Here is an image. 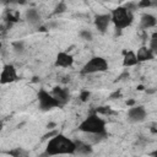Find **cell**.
Here are the masks:
<instances>
[{
	"instance_id": "6da1fadb",
	"label": "cell",
	"mask_w": 157,
	"mask_h": 157,
	"mask_svg": "<svg viewBox=\"0 0 157 157\" xmlns=\"http://www.w3.org/2000/svg\"><path fill=\"white\" fill-rule=\"evenodd\" d=\"M44 155H75V141L63 134H56L49 140Z\"/></svg>"
},
{
	"instance_id": "7a4b0ae2",
	"label": "cell",
	"mask_w": 157,
	"mask_h": 157,
	"mask_svg": "<svg viewBox=\"0 0 157 157\" xmlns=\"http://www.w3.org/2000/svg\"><path fill=\"white\" fill-rule=\"evenodd\" d=\"M78 130L86 134H102L105 131V121L98 117V114H90L78 125Z\"/></svg>"
},
{
	"instance_id": "3957f363",
	"label": "cell",
	"mask_w": 157,
	"mask_h": 157,
	"mask_svg": "<svg viewBox=\"0 0 157 157\" xmlns=\"http://www.w3.org/2000/svg\"><path fill=\"white\" fill-rule=\"evenodd\" d=\"M132 20H134L132 12L129 11L125 6H119L114 9L110 15V21L114 23L115 28L119 31L129 27L132 23Z\"/></svg>"
},
{
	"instance_id": "277c9868",
	"label": "cell",
	"mask_w": 157,
	"mask_h": 157,
	"mask_svg": "<svg viewBox=\"0 0 157 157\" xmlns=\"http://www.w3.org/2000/svg\"><path fill=\"white\" fill-rule=\"evenodd\" d=\"M108 70V63L102 56H93L82 67V74H96V72H104Z\"/></svg>"
},
{
	"instance_id": "5b68a950",
	"label": "cell",
	"mask_w": 157,
	"mask_h": 157,
	"mask_svg": "<svg viewBox=\"0 0 157 157\" xmlns=\"http://www.w3.org/2000/svg\"><path fill=\"white\" fill-rule=\"evenodd\" d=\"M38 97V103H39V108L42 110H50L53 108H58V107H63L60 104V102L49 92H47L45 90H40L37 94Z\"/></svg>"
},
{
	"instance_id": "8992f818",
	"label": "cell",
	"mask_w": 157,
	"mask_h": 157,
	"mask_svg": "<svg viewBox=\"0 0 157 157\" xmlns=\"http://www.w3.org/2000/svg\"><path fill=\"white\" fill-rule=\"evenodd\" d=\"M17 80V72L16 69L12 64H6L4 65L1 74H0V83L1 85H7V83H12Z\"/></svg>"
},
{
	"instance_id": "52a82bcc",
	"label": "cell",
	"mask_w": 157,
	"mask_h": 157,
	"mask_svg": "<svg viewBox=\"0 0 157 157\" xmlns=\"http://www.w3.org/2000/svg\"><path fill=\"white\" fill-rule=\"evenodd\" d=\"M147 112L144 105H132L128 110V119L131 123H141L145 120Z\"/></svg>"
},
{
	"instance_id": "ba28073f",
	"label": "cell",
	"mask_w": 157,
	"mask_h": 157,
	"mask_svg": "<svg viewBox=\"0 0 157 157\" xmlns=\"http://www.w3.org/2000/svg\"><path fill=\"white\" fill-rule=\"evenodd\" d=\"M72 64H74V56L66 52H59L54 63L56 67H70Z\"/></svg>"
},
{
	"instance_id": "9c48e42d",
	"label": "cell",
	"mask_w": 157,
	"mask_h": 157,
	"mask_svg": "<svg viewBox=\"0 0 157 157\" xmlns=\"http://www.w3.org/2000/svg\"><path fill=\"white\" fill-rule=\"evenodd\" d=\"M110 22L112 21H110V15L109 13H102V15H97L94 17V26L102 33H104L107 31Z\"/></svg>"
},
{
	"instance_id": "30bf717a",
	"label": "cell",
	"mask_w": 157,
	"mask_h": 157,
	"mask_svg": "<svg viewBox=\"0 0 157 157\" xmlns=\"http://www.w3.org/2000/svg\"><path fill=\"white\" fill-rule=\"evenodd\" d=\"M52 94L60 102V104L61 105H64L67 101H69V97H70V94H69V91L66 90V88H63V87H54L53 88V91H52Z\"/></svg>"
},
{
	"instance_id": "8fae6325",
	"label": "cell",
	"mask_w": 157,
	"mask_h": 157,
	"mask_svg": "<svg viewBox=\"0 0 157 157\" xmlns=\"http://www.w3.org/2000/svg\"><path fill=\"white\" fill-rule=\"evenodd\" d=\"M136 58L139 60V63L141 61H148V60H152L155 58V53L146 45H142L139 50H137V54H136Z\"/></svg>"
},
{
	"instance_id": "7c38bea8",
	"label": "cell",
	"mask_w": 157,
	"mask_h": 157,
	"mask_svg": "<svg viewBox=\"0 0 157 157\" xmlns=\"http://www.w3.org/2000/svg\"><path fill=\"white\" fill-rule=\"evenodd\" d=\"M93 152L92 146L90 144H86L83 141H75V155H81V156H87Z\"/></svg>"
},
{
	"instance_id": "4fadbf2b",
	"label": "cell",
	"mask_w": 157,
	"mask_h": 157,
	"mask_svg": "<svg viewBox=\"0 0 157 157\" xmlns=\"http://www.w3.org/2000/svg\"><path fill=\"white\" fill-rule=\"evenodd\" d=\"M124 54V59H123V65L125 67H130V66H135L139 64V60L136 58V54L135 52L132 50H124L123 52Z\"/></svg>"
},
{
	"instance_id": "5bb4252c",
	"label": "cell",
	"mask_w": 157,
	"mask_h": 157,
	"mask_svg": "<svg viewBox=\"0 0 157 157\" xmlns=\"http://www.w3.org/2000/svg\"><path fill=\"white\" fill-rule=\"evenodd\" d=\"M157 23V20L153 15L151 13H144L141 16V20H140V27L142 29H147V28H151V27H155Z\"/></svg>"
},
{
	"instance_id": "9a60e30c",
	"label": "cell",
	"mask_w": 157,
	"mask_h": 157,
	"mask_svg": "<svg viewBox=\"0 0 157 157\" xmlns=\"http://www.w3.org/2000/svg\"><path fill=\"white\" fill-rule=\"evenodd\" d=\"M26 20L32 26H38L40 23V15L36 9H29L26 11Z\"/></svg>"
},
{
	"instance_id": "2e32d148",
	"label": "cell",
	"mask_w": 157,
	"mask_h": 157,
	"mask_svg": "<svg viewBox=\"0 0 157 157\" xmlns=\"http://www.w3.org/2000/svg\"><path fill=\"white\" fill-rule=\"evenodd\" d=\"M12 49H13V52L16 54H23L25 53V49H26L25 42L23 40H16V42H13L12 43Z\"/></svg>"
},
{
	"instance_id": "e0dca14e",
	"label": "cell",
	"mask_w": 157,
	"mask_h": 157,
	"mask_svg": "<svg viewBox=\"0 0 157 157\" xmlns=\"http://www.w3.org/2000/svg\"><path fill=\"white\" fill-rule=\"evenodd\" d=\"M7 155H11V156H15V157H20V156H26V155H27V152H26V151H23L21 147H17V148H13V150L9 151V152H7Z\"/></svg>"
},
{
	"instance_id": "ac0fdd59",
	"label": "cell",
	"mask_w": 157,
	"mask_h": 157,
	"mask_svg": "<svg viewBox=\"0 0 157 157\" xmlns=\"http://www.w3.org/2000/svg\"><path fill=\"white\" fill-rule=\"evenodd\" d=\"M80 37L82 38V39H85V40H92L93 39V34H92V32H90L88 29H82L81 32H80Z\"/></svg>"
},
{
	"instance_id": "d6986e66",
	"label": "cell",
	"mask_w": 157,
	"mask_h": 157,
	"mask_svg": "<svg viewBox=\"0 0 157 157\" xmlns=\"http://www.w3.org/2000/svg\"><path fill=\"white\" fill-rule=\"evenodd\" d=\"M153 53L157 52V33H153L152 38H151V43H150V47H148Z\"/></svg>"
},
{
	"instance_id": "ffe728a7",
	"label": "cell",
	"mask_w": 157,
	"mask_h": 157,
	"mask_svg": "<svg viewBox=\"0 0 157 157\" xmlns=\"http://www.w3.org/2000/svg\"><path fill=\"white\" fill-rule=\"evenodd\" d=\"M18 17H20V15H18V12H12V11H9L7 12V20L9 21H12V22H16V21H18Z\"/></svg>"
},
{
	"instance_id": "44dd1931",
	"label": "cell",
	"mask_w": 157,
	"mask_h": 157,
	"mask_svg": "<svg viewBox=\"0 0 157 157\" xmlns=\"http://www.w3.org/2000/svg\"><path fill=\"white\" fill-rule=\"evenodd\" d=\"M152 1L151 0H140L139 4H137V7H141V9H145V7H150L152 6Z\"/></svg>"
},
{
	"instance_id": "7402d4cb",
	"label": "cell",
	"mask_w": 157,
	"mask_h": 157,
	"mask_svg": "<svg viewBox=\"0 0 157 157\" xmlns=\"http://www.w3.org/2000/svg\"><path fill=\"white\" fill-rule=\"evenodd\" d=\"M66 10V5L64 4V2H60L56 7H55V11H54V13H61V12H64Z\"/></svg>"
},
{
	"instance_id": "603a6c76",
	"label": "cell",
	"mask_w": 157,
	"mask_h": 157,
	"mask_svg": "<svg viewBox=\"0 0 157 157\" xmlns=\"http://www.w3.org/2000/svg\"><path fill=\"white\" fill-rule=\"evenodd\" d=\"M125 7H126L129 11L134 12L135 10H137V4H134V2H128V4H125Z\"/></svg>"
},
{
	"instance_id": "cb8c5ba5",
	"label": "cell",
	"mask_w": 157,
	"mask_h": 157,
	"mask_svg": "<svg viewBox=\"0 0 157 157\" xmlns=\"http://www.w3.org/2000/svg\"><path fill=\"white\" fill-rule=\"evenodd\" d=\"M91 96V93L88 92V91H82L81 92V94H80V98H81V101L82 102H86L87 99H88V97Z\"/></svg>"
},
{
	"instance_id": "d4e9b609",
	"label": "cell",
	"mask_w": 157,
	"mask_h": 157,
	"mask_svg": "<svg viewBox=\"0 0 157 157\" xmlns=\"http://www.w3.org/2000/svg\"><path fill=\"white\" fill-rule=\"evenodd\" d=\"M1 4L4 5H10V4H13V2H17V0H0Z\"/></svg>"
},
{
	"instance_id": "484cf974",
	"label": "cell",
	"mask_w": 157,
	"mask_h": 157,
	"mask_svg": "<svg viewBox=\"0 0 157 157\" xmlns=\"http://www.w3.org/2000/svg\"><path fill=\"white\" fill-rule=\"evenodd\" d=\"M58 132L56 131H52V132H49V134H45L44 136H43V140H45V139H48V137H50V136H54V135H56Z\"/></svg>"
},
{
	"instance_id": "4316f807",
	"label": "cell",
	"mask_w": 157,
	"mask_h": 157,
	"mask_svg": "<svg viewBox=\"0 0 157 157\" xmlns=\"http://www.w3.org/2000/svg\"><path fill=\"white\" fill-rule=\"evenodd\" d=\"M119 96H120V92H118V91H117V92H114V93L110 96V98H113V99H114L115 97H119Z\"/></svg>"
},
{
	"instance_id": "83f0119b",
	"label": "cell",
	"mask_w": 157,
	"mask_h": 157,
	"mask_svg": "<svg viewBox=\"0 0 157 157\" xmlns=\"http://www.w3.org/2000/svg\"><path fill=\"white\" fill-rule=\"evenodd\" d=\"M126 104H128V105H134V104H135V101H134V99H130V101L126 102Z\"/></svg>"
},
{
	"instance_id": "f1b7e54d",
	"label": "cell",
	"mask_w": 157,
	"mask_h": 157,
	"mask_svg": "<svg viewBox=\"0 0 157 157\" xmlns=\"http://www.w3.org/2000/svg\"><path fill=\"white\" fill-rule=\"evenodd\" d=\"M1 128H2V123L0 121V130H1Z\"/></svg>"
},
{
	"instance_id": "f546056e",
	"label": "cell",
	"mask_w": 157,
	"mask_h": 157,
	"mask_svg": "<svg viewBox=\"0 0 157 157\" xmlns=\"http://www.w3.org/2000/svg\"><path fill=\"white\" fill-rule=\"evenodd\" d=\"M0 48H1V43H0Z\"/></svg>"
},
{
	"instance_id": "4dcf8cb0",
	"label": "cell",
	"mask_w": 157,
	"mask_h": 157,
	"mask_svg": "<svg viewBox=\"0 0 157 157\" xmlns=\"http://www.w3.org/2000/svg\"><path fill=\"white\" fill-rule=\"evenodd\" d=\"M103 1H108V0H103Z\"/></svg>"
}]
</instances>
